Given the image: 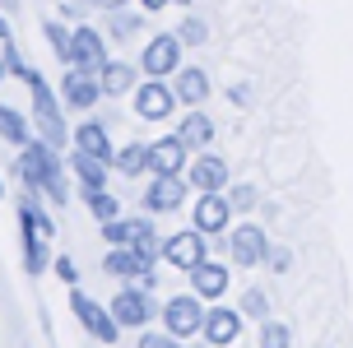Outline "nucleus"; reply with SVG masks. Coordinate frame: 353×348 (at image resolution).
Returning <instances> with one entry per match:
<instances>
[{
    "instance_id": "1",
    "label": "nucleus",
    "mask_w": 353,
    "mask_h": 348,
    "mask_svg": "<svg viewBox=\"0 0 353 348\" xmlns=\"http://www.w3.org/2000/svg\"><path fill=\"white\" fill-rule=\"evenodd\" d=\"M14 176L23 191H37L47 205L65 209L74 200V186H70V167H65V158L56 144H47L42 135H33L14 158Z\"/></svg>"
},
{
    "instance_id": "2",
    "label": "nucleus",
    "mask_w": 353,
    "mask_h": 348,
    "mask_svg": "<svg viewBox=\"0 0 353 348\" xmlns=\"http://www.w3.org/2000/svg\"><path fill=\"white\" fill-rule=\"evenodd\" d=\"M28 98H33V130L47 144H56V149H65L70 144V125H65V103H61V93H56L47 79H42V70H28Z\"/></svg>"
},
{
    "instance_id": "3",
    "label": "nucleus",
    "mask_w": 353,
    "mask_h": 348,
    "mask_svg": "<svg viewBox=\"0 0 353 348\" xmlns=\"http://www.w3.org/2000/svg\"><path fill=\"white\" fill-rule=\"evenodd\" d=\"M107 311L117 316L121 330H144V325H154V316L163 311V302L149 293V288H140V283H125L121 293H112Z\"/></svg>"
},
{
    "instance_id": "4",
    "label": "nucleus",
    "mask_w": 353,
    "mask_h": 348,
    "mask_svg": "<svg viewBox=\"0 0 353 348\" xmlns=\"http://www.w3.org/2000/svg\"><path fill=\"white\" fill-rule=\"evenodd\" d=\"M70 311H74L79 330H84L93 344H117V339H121V325H117V316L107 311V302L88 297L84 288H70Z\"/></svg>"
},
{
    "instance_id": "5",
    "label": "nucleus",
    "mask_w": 353,
    "mask_h": 348,
    "mask_svg": "<svg viewBox=\"0 0 353 348\" xmlns=\"http://www.w3.org/2000/svg\"><path fill=\"white\" fill-rule=\"evenodd\" d=\"M205 311H210V307H205V297L191 288V293L168 297V302H163V311H159V320H163V330H168V334H176V339L186 344V339H195V334L205 330Z\"/></svg>"
},
{
    "instance_id": "6",
    "label": "nucleus",
    "mask_w": 353,
    "mask_h": 348,
    "mask_svg": "<svg viewBox=\"0 0 353 348\" xmlns=\"http://www.w3.org/2000/svg\"><path fill=\"white\" fill-rule=\"evenodd\" d=\"M176 70H181V37L154 33L140 47V74H149V79H172Z\"/></svg>"
},
{
    "instance_id": "7",
    "label": "nucleus",
    "mask_w": 353,
    "mask_h": 348,
    "mask_svg": "<svg viewBox=\"0 0 353 348\" xmlns=\"http://www.w3.org/2000/svg\"><path fill=\"white\" fill-rule=\"evenodd\" d=\"M130 107H135L140 121H168L181 103H176V93H172L168 79H149V74H144V84H135V93H130Z\"/></svg>"
},
{
    "instance_id": "8",
    "label": "nucleus",
    "mask_w": 353,
    "mask_h": 348,
    "mask_svg": "<svg viewBox=\"0 0 353 348\" xmlns=\"http://www.w3.org/2000/svg\"><path fill=\"white\" fill-rule=\"evenodd\" d=\"M56 93H61L65 112H93V107L103 103V84H98V74H93V70H79V65H65Z\"/></svg>"
},
{
    "instance_id": "9",
    "label": "nucleus",
    "mask_w": 353,
    "mask_h": 348,
    "mask_svg": "<svg viewBox=\"0 0 353 348\" xmlns=\"http://www.w3.org/2000/svg\"><path fill=\"white\" fill-rule=\"evenodd\" d=\"M186 186H191V181L181 172L176 176H154L149 172V191L140 195V209L154 214V218H159V214H176V209L186 205Z\"/></svg>"
},
{
    "instance_id": "10",
    "label": "nucleus",
    "mask_w": 353,
    "mask_h": 348,
    "mask_svg": "<svg viewBox=\"0 0 353 348\" xmlns=\"http://www.w3.org/2000/svg\"><path fill=\"white\" fill-rule=\"evenodd\" d=\"M228 251L242 269H261L265 256H270V237H265L261 223H237L228 227Z\"/></svg>"
},
{
    "instance_id": "11",
    "label": "nucleus",
    "mask_w": 353,
    "mask_h": 348,
    "mask_svg": "<svg viewBox=\"0 0 353 348\" xmlns=\"http://www.w3.org/2000/svg\"><path fill=\"white\" fill-rule=\"evenodd\" d=\"M205 246H210V237L191 223V232H172V237H163V260L172 265V269H181V274H191L195 265L205 260Z\"/></svg>"
},
{
    "instance_id": "12",
    "label": "nucleus",
    "mask_w": 353,
    "mask_h": 348,
    "mask_svg": "<svg viewBox=\"0 0 353 348\" xmlns=\"http://www.w3.org/2000/svg\"><path fill=\"white\" fill-rule=\"evenodd\" d=\"M191 223L205 232V237H223L232 227V205L223 191H200V200H195L191 209Z\"/></svg>"
},
{
    "instance_id": "13",
    "label": "nucleus",
    "mask_w": 353,
    "mask_h": 348,
    "mask_svg": "<svg viewBox=\"0 0 353 348\" xmlns=\"http://www.w3.org/2000/svg\"><path fill=\"white\" fill-rule=\"evenodd\" d=\"M70 47H74V65L79 70H93V74H98V70L107 65V33L103 28H93V23H74L70 28Z\"/></svg>"
},
{
    "instance_id": "14",
    "label": "nucleus",
    "mask_w": 353,
    "mask_h": 348,
    "mask_svg": "<svg viewBox=\"0 0 353 348\" xmlns=\"http://www.w3.org/2000/svg\"><path fill=\"white\" fill-rule=\"evenodd\" d=\"M242 307H210L205 311V344H214V348H223V344H237V334H242Z\"/></svg>"
},
{
    "instance_id": "15",
    "label": "nucleus",
    "mask_w": 353,
    "mask_h": 348,
    "mask_svg": "<svg viewBox=\"0 0 353 348\" xmlns=\"http://www.w3.org/2000/svg\"><path fill=\"white\" fill-rule=\"evenodd\" d=\"M186 144L176 135H163V139H154L149 144V172L154 176H176V172H186Z\"/></svg>"
},
{
    "instance_id": "16",
    "label": "nucleus",
    "mask_w": 353,
    "mask_h": 348,
    "mask_svg": "<svg viewBox=\"0 0 353 348\" xmlns=\"http://www.w3.org/2000/svg\"><path fill=\"white\" fill-rule=\"evenodd\" d=\"M19 256H23V269H28V274H47V269H52V237H42V232H37V227H23L19 223Z\"/></svg>"
},
{
    "instance_id": "17",
    "label": "nucleus",
    "mask_w": 353,
    "mask_h": 348,
    "mask_svg": "<svg viewBox=\"0 0 353 348\" xmlns=\"http://www.w3.org/2000/svg\"><path fill=\"white\" fill-rule=\"evenodd\" d=\"M228 283H232V274L223 269V260H210V256H205V260L191 269V288L205 297V302H223Z\"/></svg>"
},
{
    "instance_id": "18",
    "label": "nucleus",
    "mask_w": 353,
    "mask_h": 348,
    "mask_svg": "<svg viewBox=\"0 0 353 348\" xmlns=\"http://www.w3.org/2000/svg\"><path fill=\"white\" fill-rule=\"evenodd\" d=\"M98 84H103V98H125V93H135V84H140V65L107 56V65L98 70Z\"/></svg>"
},
{
    "instance_id": "19",
    "label": "nucleus",
    "mask_w": 353,
    "mask_h": 348,
    "mask_svg": "<svg viewBox=\"0 0 353 348\" xmlns=\"http://www.w3.org/2000/svg\"><path fill=\"white\" fill-rule=\"evenodd\" d=\"M191 154H200V149H210V139H214V116L210 112H200V107H186V116L176 121V130H172Z\"/></svg>"
},
{
    "instance_id": "20",
    "label": "nucleus",
    "mask_w": 353,
    "mask_h": 348,
    "mask_svg": "<svg viewBox=\"0 0 353 348\" xmlns=\"http://www.w3.org/2000/svg\"><path fill=\"white\" fill-rule=\"evenodd\" d=\"M186 181H191L195 191H228V163L200 149V158L186 167Z\"/></svg>"
},
{
    "instance_id": "21",
    "label": "nucleus",
    "mask_w": 353,
    "mask_h": 348,
    "mask_svg": "<svg viewBox=\"0 0 353 348\" xmlns=\"http://www.w3.org/2000/svg\"><path fill=\"white\" fill-rule=\"evenodd\" d=\"M172 93H176L181 107H200L205 98H210V74H205L200 65H181L172 74Z\"/></svg>"
},
{
    "instance_id": "22",
    "label": "nucleus",
    "mask_w": 353,
    "mask_h": 348,
    "mask_svg": "<svg viewBox=\"0 0 353 348\" xmlns=\"http://www.w3.org/2000/svg\"><path fill=\"white\" fill-rule=\"evenodd\" d=\"M107 42L117 47V42H135L144 33V10L140 5H125V10H107V23H103Z\"/></svg>"
},
{
    "instance_id": "23",
    "label": "nucleus",
    "mask_w": 353,
    "mask_h": 348,
    "mask_svg": "<svg viewBox=\"0 0 353 348\" xmlns=\"http://www.w3.org/2000/svg\"><path fill=\"white\" fill-rule=\"evenodd\" d=\"M103 269H107V278H121V283H140V274H144V269H154V265H144L140 256H135V246H107Z\"/></svg>"
},
{
    "instance_id": "24",
    "label": "nucleus",
    "mask_w": 353,
    "mask_h": 348,
    "mask_svg": "<svg viewBox=\"0 0 353 348\" xmlns=\"http://www.w3.org/2000/svg\"><path fill=\"white\" fill-rule=\"evenodd\" d=\"M65 167H70L74 186H107V181H112V163L84 154V149H74V154L65 158Z\"/></svg>"
},
{
    "instance_id": "25",
    "label": "nucleus",
    "mask_w": 353,
    "mask_h": 348,
    "mask_svg": "<svg viewBox=\"0 0 353 348\" xmlns=\"http://www.w3.org/2000/svg\"><path fill=\"white\" fill-rule=\"evenodd\" d=\"M98 227H103V242L107 246H130L144 227H154V214H144V209H140V214H130V218L121 214V218H107V223H98Z\"/></svg>"
},
{
    "instance_id": "26",
    "label": "nucleus",
    "mask_w": 353,
    "mask_h": 348,
    "mask_svg": "<svg viewBox=\"0 0 353 348\" xmlns=\"http://www.w3.org/2000/svg\"><path fill=\"white\" fill-rule=\"evenodd\" d=\"M74 200L98 218V223H107V218H121V195H112L107 186H74Z\"/></svg>"
},
{
    "instance_id": "27",
    "label": "nucleus",
    "mask_w": 353,
    "mask_h": 348,
    "mask_svg": "<svg viewBox=\"0 0 353 348\" xmlns=\"http://www.w3.org/2000/svg\"><path fill=\"white\" fill-rule=\"evenodd\" d=\"M74 149H84V154H93V158H103V163H112V135H107V125L103 121H79L74 125Z\"/></svg>"
},
{
    "instance_id": "28",
    "label": "nucleus",
    "mask_w": 353,
    "mask_h": 348,
    "mask_svg": "<svg viewBox=\"0 0 353 348\" xmlns=\"http://www.w3.org/2000/svg\"><path fill=\"white\" fill-rule=\"evenodd\" d=\"M33 135H37V130H33V116H23L19 107L0 103V139H5L10 149H23Z\"/></svg>"
},
{
    "instance_id": "29",
    "label": "nucleus",
    "mask_w": 353,
    "mask_h": 348,
    "mask_svg": "<svg viewBox=\"0 0 353 348\" xmlns=\"http://www.w3.org/2000/svg\"><path fill=\"white\" fill-rule=\"evenodd\" d=\"M112 172H121V176H144L149 172V144L144 139H130V144H121L117 154H112Z\"/></svg>"
},
{
    "instance_id": "30",
    "label": "nucleus",
    "mask_w": 353,
    "mask_h": 348,
    "mask_svg": "<svg viewBox=\"0 0 353 348\" xmlns=\"http://www.w3.org/2000/svg\"><path fill=\"white\" fill-rule=\"evenodd\" d=\"M42 37H47V47L61 65H74V47H70V23L65 19H47L42 23Z\"/></svg>"
},
{
    "instance_id": "31",
    "label": "nucleus",
    "mask_w": 353,
    "mask_h": 348,
    "mask_svg": "<svg viewBox=\"0 0 353 348\" xmlns=\"http://www.w3.org/2000/svg\"><path fill=\"white\" fill-rule=\"evenodd\" d=\"M256 348H293V330H288L283 320H261Z\"/></svg>"
},
{
    "instance_id": "32",
    "label": "nucleus",
    "mask_w": 353,
    "mask_h": 348,
    "mask_svg": "<svg viewBox=\"0 0 353 348\" xmlns=\"http://www.w3.org/2000/svg\"><path fill=\"white\" fill-rule=\"evenodd\" d=\"M0 56H5V70H10V79H19V84H23L33 65L23 61V52H19V42H14V37H0Z\"/></svg>"
},
{
    "instance_id": "33",
    "label": "nucleus",
    "mask_w": 353,
    "mask_h": 348,
    "mask_svg": "<svg viewBox=\"0 0 353 348\" xmlns=\"http://www.w3.org/2000/svg\"><path fill=\"white\" fill-rule=\"evenodd\" d=\"M130 246H135V256H140L144 265H159V260H163V237H159V227H144V232H140Z\"/></svg>"
},
{
    "instance_id": "34",
    "label": "nucleus",
    "mask_w": 353,
    "mask_h": 348,
    "mask_svg": "<svg viewBox=\"0 0 353 348\" xmlns=\"http://www.w3.org/2000/svg\"><path fill=\"white\" fill-rule=\"evenodd\" d=\"M172 33L181 37V47H200V42L210 37V23H205V19H195V14H186V19L172 28Z\"/></svg>"
},
{
    "instance_id": "35",
    "label": "nucleus",
    "mask_w": 353,
    "mask_h": 348,
    "mask_svg": "<svg viewBox=\"0 0 353 348\" xmlns=\"http://www.w3.org/2000/svg\"><path fill=\"white\" fill-rule=\"evenodd\" d=\"M228 205H232V214H247V209H256V200H261V191L251 186V181H237V186H228Z\"/></svg>"
},
{
    "instance_id": "36",
    "label": "nucleus",
    "mask_w": 353,
    "mask_h": 348,
    "mask_svg": "<svg viewBox=\"0 0 353 348\" xmlns=\"http://www.w3.org/2000/svg\"><path fill=\"white\" fill-rule=\"evenodd\" d=\"M242 316H247V320H256V325H261V320H270V297H265L261 288H247V293H242Z\"/></svg>"
},
{
    "instance_id": "37",
    "label": "nucleus",
    "mask_w": 353,
    "mask_h": 348,
    "mask_svg": "<svg viewBox=\"0 0 353 348\" xmlns=\"http://www.w3.org/2000/svg\"><path fill=\"white\" fill-rule=\"evenodd\" d=\"M135 348H181V339L168 330H154V325H144L140 339H135Z\"/></svg>"
},
{
    "instance_id": "38",
    "label": "nucleus",
    "mask_w": 353,
    "mask_h": 348,
    "mask_svg": "<svg viewBox=\"0 0 353 348\" xmlns=\"http://www.w3.org/2000/svg\"><path fill=\"white\" fill-rule=\"evenodd\" d=\"M52 269H56V278H61L65 288H79V265H74V256H56Z\"/></svg>"
},
{
    "instance_id": "39",
    "label": "nucleus",
    "mask_w": 353,
    "mask_h": 348,
    "mask_svg": "<svg viewBox=\"0 0 353 348\" xmlns=\"http://www.w3.org/2000/svg\"><path fill=\"white\" fill-rule=\"evenodd\" d=\"M265 265H270L274 274H288V265H293V256H288L283 246H270V256H265Z\"/></svg>"
},
{
    "instance_id": "40",
    "label": "nucleus",
    "mask_w": 353,
    "mask_h": 348,
    "mask_svg": "<svg viewBox=\"0 0 353 348\" xmlns=\"http://www.w3.org/2000/svg\"><path fill=\"white\" fill-rule=\"evenodd\" d=\"M140 10H149V14H163V10H172L176 0H135Z\"/></svg>"
},
{
    "instance_id": "41",
    "label": "nucleus",
    "mask_w": 353,
    "mask_h": 348,
    "mask_svg": "<svg viewBox=\"0 0 353 348\" xmlns=\"http://www.w3.org/2000/svg\"><path fill=\"white\" fill-rule=\"evenodd\" d=\"M88 5H93V10H125V5H135V0H88Z\"/></svg>"
},
{
    "instance_id": "42",
    "label": "nucleus",
    "mask_w": 353,
    "mask_h": 348,
    "mask_svg": "<svg viewBox=\"0 0 353 348\" xmlns=\"http://www.w3.org/2000/svg\"><path fill=\"white\" fill-rule=\"evenodd\" d=\"M0 37H14V28H10V14L0 10Z\"/></svg>"
},
{
    "instance_id": "43",
    "label": "nucleus",
    "mask_w": 353,
    "mask_h": 348,
    "mask_svg": "<svg viewBox=\"0 0 353 348\" xmlns=\"http://www.w3.org/2000/svg\"><path fill=\"white\" fill-rule=\"evenodd\" d=\"M0 10H5V14H10V10H19V0H0Z\"/></svg>"
},
{
    "instance_id": "44",
    "label": "nucleus",
    "mask_w": 353,
    "mask_h": 348,
    "mask_svg": "<svg viewBox=\"0 0 353 348\" xmlns=\"http://www.w3.org/2000/svg\"><path fill=\"white\" fill-rule=\"evenodd\" d=\"M5 79H10V70H5V56H0V84H5Z\"/></svg>"
},
{
    "instance_id": "45",
    "label": "nucleus",
    "mask_w": 353,
    "mask_h": 348,
    "mask_svg": "<svg viewBox=\"0 0 353 348\" xmlns=\"http://www.w3.org/2000/svg\"><path fill=\"white\" fill-rule=\"evenodd\" d=\"M0 200H5V176H0Z\"/></svg>"
},
{
    "instance_id": "46",
    "label": "nucleus",
    "mask_w": 353,
    "mask_h": 348,
    "mask_svg": "<svg viewBox=\"0 0 353 348\" xmlns=\"http://www.w3.org/2000/svg\"><path fill=\"white\" fill-rule=\"evenodd\" d=\"M191 348H214V344H191Z\"/></svg>"
},
{
    "instance_id": "47",
    "label": "nucleus",
    "mask_w": 353,
    "mask_h": 348,
    "mask_svg": "<svg viewBox=\"0 0 353 348\" xmlns=\"http://www.w3.org/2000/svg\"><path fill=\"white\" fill-rule=\"evenodd\" d=\"M176 5H181V10H186V5H191V0H176Z\"/></svg>"
}]
</instances>
